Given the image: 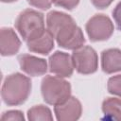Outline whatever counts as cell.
I'll use <instances>...</instances> for the list:
<instances>
[{
	"label": "cell",
	"mask_w": 121,
	"mask_h": 121,
	"mask_svg": "<svg viewBox=\"0 0 121 121\" xmlns=\"http://www.w3.org/2000/svg\"><path fill=\"white\" fill-rule=\"evenodd\" d=\"M46 26L60 46L72 50L83 46V33L70 15L56 10L50 11L46 16Z\"/></svg>",
	"instance_id": "6da1fadb"
},
{
	"label": "cell",
	"mask_w": 121,
	"mask_h": 121,
	"mask_svg": "<svg viewBox=\"0 0 121 121\" xmlns=\"http://www.w3.org/2000/svg\"><path fill=\"white\" fill-rule=\"evenodd\" d=\"M31 90L30 79L20 74L14 73L7 77L5 79L1 95L3 101L9 106H17L23 104L28 97Z\"/></svg>",
	"instance_id": "7a4b0ae2"
},
{
	"label": "cell",
	"mask_w": 121,
	"mask_h": 121,
	"mask_svg": "<svg viewBox=\"0 0 121 121\" xmlns=\"http://www.w3.org/2000/svg\"><path fill=\"white\" fill-rule=\"evenodd\" d=\"M15 26L22 38L27 43L44 32L43 15L34 9H25L18 15Z\"/></svg>",
	"instance_id": "3957f363"
},
{
	"label": "cell",
	"mask_w": 121,
	"mask_h": 121,
	"mask_svg": "<svg viewBox=\"0 0 121 121\" xmlns=\"http://www.w3.org/2000/svg\"><path fill=\"white\" fill-rule=\"evenodd\" d=\"M41 91L44 101L51 105L65 102L71 94L69 82L59 76H46L42 80Z\"/></svg>",
	"instance_id": "277c9868"
},
{
	"label": "cell",
	"mask_w": 121,
	"mask_h": 121,
	"mask_svg": "<svg viewBox=\"0 0 121 121\" xmlns=\"http://www.w3.org/2000/svg\"><path fill=\"white\" fill-rule=\"evenodd\" d=\"M86 32L93 42L105 41L113 33V25L108 16L96 14L87 22Z\"/></svg>",
	"instance_id": "5b68a950"
},
{
	"label": "cell",
	"mask_w": 121,
	"mask_h": 121,
	"mask_svg": "<svg viewBox=\"0 0 121 121\" xmlns=\"http://www.w3.org/2000/svg\"><path fill=\"white\" fill-rule=\"evenodd\" d=\"M71 57L74 68H76L78 73L88 75L96 71L98 59L96 52L92 47L81 46L74 50Z\"/></svg>",
	"instance_id": "8992f818"
},
{
	"label": "cell",
	"mask_w": 121,
	"mask_h": 121,
	"mask_svg": "<svg viewBox=\"0 0 121 121\" xmlns=\"http://www.w3.org/2000/svg\"><path fill=\"white\" fill-rule=\"evenodd\" d=\"M74 64L72 57L67 53L57 51L49 58V70L56 76L70 77L73 73Z\"/></svg>",
	"instance_id": "52a82bcc"
},
{
	"label": "cell",
	"mask_w": 121,
	"mask_h": 121,
	"mask_svg": "<svg viewBox=\"0 0 121 121\" xmlns=\"http://www.w3.org/2000/svg\"><path fill=\"white\" fill-rule=\"evenodd\" d=\"M54 111L58 120L74 121L81 114V104L76 97L70 96L65 102L56 105Z\"/></svg>",
	"instance_id": "ba28073f"
},
{
	"label": "cell",
	"mask_w": 121,
	"mask_h": 121,
	"mask_svg": "<svg viewBox=\"0 0 121 121\" xmlns=\"http://www.w3.org/2000/svg\"><path fill=\"white\" fill-rule=\"evenodd\" d=\"M21 69L29 76H42L47 70L45 60L28 54H22L18 57Z\"/></svg>",
	"instance_id": "9c48e42d"
},
{
	"label": "cell",
	"mask_w": 121,
	"mask_h": 121,
	"mask_svg": "<svg viewBox=\"0 0 121 121\" xmlns=\"http://www.w3.org/2000/svg\"><path fill=\"white\" fill-rule=\"evenodd\" d=\"M21 42L14 32L9 27H3L0 31V51L2 56H11L18 52Z\"/></svg>",
	"instance_id": "30bf717a"
},
{
	"label": "cell",
	"mask_w": 121,
	"mask_h": 121,
	"mask_svg": "<svg viewBox=\"0 0 121 121\" xmlns=\"http://www.w3.org/2000/svg\"><path fill=\"white\" fill-rule=\"evenodd\" d=\"M101 67L107 74L121 71V50L110 48L101 54Z\"/></svg>",
	"instance_id": "8fae6325"
},
{
	"label": "cell",
	"mask_w": 121,
	"mask_h": 121,
	"mask_svg": "<svg viewBox=\"0 0 121 121\" xmlns=\"http://www.w3.org/2000/svg\"><path fill=\"white\" fill-rule=\"evenodd\" d=\"M27 48L35 53L46 55L54 47V36L47 29L39 37L26 43Z\"/></svg>",
	"instance_id": "7c38bea8"
},
{
	"label": "cell",
	"mask_w": 121,
	"mask_h": 121,
	"mask_svg": "<svg viewBox=\"0 0 121 121\" xmlns=\"http://www.w3.org/2000/svg\"><path fill=\"white\" fill-rule=\"evenodd\" d=\"M102 111L106 117L113 120H121V99L109 97L102 104Z\"/></svg>",
	"instance_id": "4fadbf2b"
},
{
	"label": "cell",
	"mask_w": 121,
	"mask_h": 121,
	"mask_svg": "<svg viewBox=\"0 0 121 121\" xmlns=\"http://www.w3.org/2000/svg\"><path fill=\"white\" fill-rule=\"evenodd\" d=\"M27 117L29 120L37 121V120H52L51 111L43 105L34 106L27 112Z\"/></svg>",
	"instance_id": "5bb4252c"
},
{
	"label": "cell",
	"mask_w": 121,
	"mask_h": 121,
	"mask_svg": "<svg viewBox=\"0 0 121 121\" xmlns=\"http://www.w3.org/2000/svg\"><path fill=\"white\" fill-rule=\"evenodd\" d=\"M107 88L111 94L121 97V75L112 77L108 81Z\"/></svg>",
	"instance_id": "9a60e30c"
},
{
	"label": "cell",
	"mask_w": 121,
	"mask_h": 121,
	"mask_svg": "<svg viewBox=\"0 0 121 121\" xmlns=\"http://www.w3.org/2000/svg\"><path fill=\"white\" fill-rule=\"evenodd\" d=\"M0 120L1 121H9V120L21 121V120H24V115L19 111H9V112L3 113Z\"/></svg>",
	"instance_id": "2e32d148"
},
{
	"label": "cell",
	"mask_w": 121,
	"mask_h": 121,
	"mask_svg": "<svg viewBox=\"0 0 121 121\" xmlns=\"http://www.w3.org/2000/svg\"><path fill=\"white\" fill-rule=\"evenodd\" d=\"M56 6L64 8L66 9H72L76 8L79 0H51Z\"/></svg>",
	"instance_id": "e0dca14e"
},
{
	"label": "cell",
	"mask_w": 121,
	"mask_h": 121,
	"mask_svg": "<svg viewBox=\"0 0 121 121\" xmlns=\"http://www.w3.org/2000/svg\"><path fill=\"white\" fill-rule=\"evenodd\" d=\"M27 2L38 9H48L51 7V0H27Z\"/></svg>",
	"instance_id": "ac0fdd59"
},
{
	"label": "cell",
	"mask_w": 121,
	"mask_h": 121,
	"mask_svg": "<svg viewBox=\"0 0 121 121\" xmlns=\"http://www.w3.org/2000/svg\"><path fill=\"white\" fill-rule=\"evenodd\" d=\"M112 17L116 23L117 28L119 30H121V2L118 3L116 5V7L114 8V9L112 11Z\"/></svg>",
	"instance_id": "d6986e66"
},
{
	"label": "cell",
	"mask_w": 121,
	"mask_h": 121,
	"mask_svg": "<svg viewBox=\"0 0 121 121\" xmlns=\"http://www.w3.org/2000/svg\"><path fill=\"white\" fill-rule=\"evenodd\" d=\"M113 0H91L92 4L97 9H104L109 7Z\"/></svg>",
	"instance_id": "ffe728a7"
},
{
	"label": "cell",
	"mask_w": 121,
	"mask_h": 121,
	"mask_svg": "<svg viewBox=\"0 0 121 121\" xmlns=\"http://www.w3.org/2000/svg\"><path fill=\"white\" fill-rule=\"evenodd\" d=\"M2 2H5V3H10V2H14V1H17V0H1Z\"/></svg>",
	"instance_id": "44dd1931"
}]
</instances>
